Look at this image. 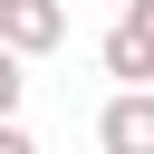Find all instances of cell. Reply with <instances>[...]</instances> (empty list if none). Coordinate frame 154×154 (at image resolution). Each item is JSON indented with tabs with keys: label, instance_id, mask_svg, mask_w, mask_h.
Instances as JSON below:
<instances>
[{
	"label": "cell",
	"instance_id": "obj_3",
	"mask_svg": "<svg viewBox=\"0 0 154 154\" xmlns=\"http://www.w3.org/2000/svg\"><path fill=\"white\" fill-rule=\"evenodd\" d=\"M0 38H10L19 58H48V48L67 38V0H0Z\"/></svg>",
	"mask_w": 154,
	"mask_h": 154
},
{
	"label": "cell",
	"instance_id": "obj_2",
	"mask_svg": "<svg viewBox=\"0 0 154 154\" xmlns=\"http://www.w3.org/2000/svg\"><path fill=\"white\" fill-rule=\"evenodd\" d=\"M96 144L106 154H154V87H116L106 116H96Z\"/></svg>",
	"mask_w": 154,
	"mask_h": 154
},
{
	"label": "cell",
	"instance_id": "obj_4",
	"mask_svg": "<svg viewBox=\"0 0 154 154\" xmlns=\"http://www.w3.org/2000/svg\"><path fill=\"white\" fill-rule=\"evenodd\" d=\"M19 87H29V77H19V48L0 38V116H19Z\"/></svg>",
	"mask_w": 154,
	"mask_h": 154
},
{
	"label": "cell",
	"instance_id": "obj_5",
	"mask_svg": "<svg viewBox=\"0 0 154 154\" xmlns=\"http://www.w3.org/2000/svg\"><path fill=\"white\" fill-rule=\"evenodd\" d=\"M0 154H38V135H29L19 116H0Z\"/></svg>",
	"mask_w": 154,
	"mask_h": 154
},
{
	"label": "cell",
	"instance_id": "obj_1",
	"mask_svg": "<svg viewBox=\"0 0 154 154\" xmlns=\"http://www.w3.org/2000/svg\"><path fill=\"white\" fill-rule=\"evenodd\" d=\"M106 77L154 87V0H125V19L106 29Z\"/></svg>",
	"mask_w": 154,
	"mask_h": 154
}]
</instances>
